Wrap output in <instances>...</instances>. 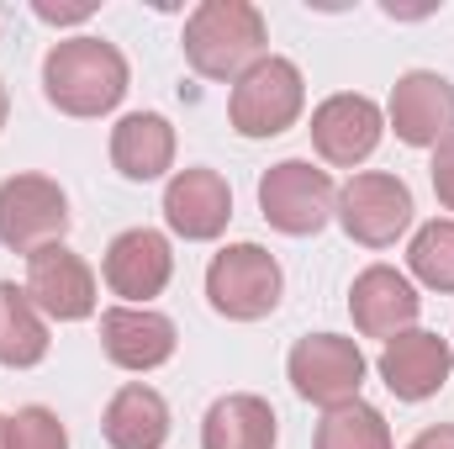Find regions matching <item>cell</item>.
<instances>
[{"mask_svg": "<svg viewBox=\"0 0 454 449\" xmlns=\"http://www.w3.org/2000/svg\"><path fill=\"white\" fill-rule=\"evenodd\" d=\"M317 449H391V423L370 402H343L328 407L317 423Z\"/></svg>", "mask_w": 454, "mask_h": 449, "instance_id": "21", "label": "cell"}, {"mask_svg": "<svg viewBox=\"0 0 454 449\" xmlns=\"http://www.w3.org/2000/svg\"><path fill=\"white\" fill-rule=\"evenodd\" d=\"M407 449H454V429L450 423H434V429H423Z\"/></svg>", "mask_w": 454, "mask_h": 449, "instance_id": "25", "label": "cell"}, {"mask_svg": "<svg viewBox=\"0 0 454 449\" xmlns=\"http://www.w3.org/2000/svg\"><path fill=\"white\" fill-rule=\"evenodd\" d=\"M391 127L407 148H439L454 138V85L434 69H407L391 85Z\"/></svg>", "mask_w": 454, "mask_h": 449, "instance_id": "11", "label": "cell"}, {"mask_svg": "<svg viewBox=\"0 0 454 449\" xmlns=\"http://www.w3.org/2000/svg\"><path fill=\"white\" fill-rule=\"evenodd\" d=\"M275 407L254 391H232L212 402L201 423V449H275Z\"/></svg>", "mask_w": 454, "mask_h": 449, "instance_id": "19", "label": "cell"}, {"mask_svg": "<svg viewBox=\"0 0 454 449\" xmlns=\"http://www.w3.org/2000/svg\"><path fill=\"white\" fill-rule=\"evenodd\" d=\"M43 96L64 116H106L127 96V59L106 37H64L43 59Z\"/></svg>", "mask_w": 454, "mask_h": 449, "instance_id": "1", "label": "cell"}, {"mask_svg": "<svg viewBox=\"0 0 454 449\" xmlns=\"http://www.w3.org/2000/svg\"><path fill=\"white\" fill-rule=\"evenodd\" d=\"M101 270H106V286L116 296H127V307H148V296H159L175 275L169 238L153 232V227H127V232L112 238Z\"/></svg>", "mask_w": 454, "mask_h": 449, "instance_id": "12", "label": "cell"}, {"mask_svg": "<svg viewBox=\"0 0 454 449\" xmlns=\"http://www.w3.org/2000/svg\"><path fill=\"white\" fill-rule=\"evenodd\" d=\"M112 164L121 180H159L175 164V127L159 112H132L112 127Z\"/></svg>", "mask_w": 454, "mask_h": 449, "instance_id": "17", "label": "cell"}, {"mask_svg": "<svg viewBox=\"0 0 454 449\" xmlns=\"http://www.w3.org/2000/svg\"><path fill=\"white\" fill-rule=\"evenodd\" d=\"M270 27L248 0H201L185 21V64L201 80H243L264 59Z\"/></svg>", "mask_w": 454, "mask_h": 449, "instance_id": "2", "label": "cell"}, {"mask_svg": "<svg viewBox=\"0 0 454 449\" xmlns=\"http://www.w3.org/2000/svg\"><path fill=\"white\" fill-rule=\"evenodd\" d=\"M5 116H11V96H5V80H0V127H5Z\"/></svg>", "mask_w": 454, "mask_h": 449, "instance_id": "26", "label": "cell"}, {"mask_svg": "<svg viewBox=\"0 0 454 449\" xmlns=\"http://www.w3.org/2000/svg\"><path fill=\"white\" fill-rule=\"evenodd\" d=\"M418 307L423 296L412 291V280L391 264H370L354 275L348 286V312H354V328L364 338H396L418 323Z\"/></svg>", "mask_w": 454, "mask_h": 449, "instance_id": "14", "label": "cell"}, {"mask_svg": "<svg viewBox=\"0 0 454 449\" xmlns=\"http://www.w3.org/2000/svg\"><path fill=\"white\" fill-rule=\"evenodd\" d=\"M0 449H5V418H0Z\"/></svg>", "mask_w": 454, "mask_h": 449, "instance_id": "27", "label": "cell"}, {"mask_svg": "<svg viewBox=\"0 0 454 449\" xmlns=\"http://www.w3.org/2000/svg\"><path fill=\"white\" fill-rule=\"evenodd\" d=\"M69 232V196L48 175H11L0 180V243L11 254H37L64 243Z\"/></svg>", "mask_w": 454, "mask_h": 449, "instance_id": "6", "label": "cell"}, {"mask_svg": "<svg viewBox=\"0 0 454 449\" xmlns=\"http://www.w3.org/2000/svg\"><path fill=\"white\" fill-rule=\"evenodd\" d=\"M175 323L153 307H106L101 312V349L121 370H159L164 359H175Z\"/></svg>", "mask_w": 454, "mask_h": 449, "instance_id": "16", "label": "cell"}, {"mask_svg": "<svg viewBox=\"0 0 454 449\" xmlns=\"http://www.w3.org/2000/svg\"><path fill=\"white\" fill-rule=\"evenodd\" d=\"M380 132H386V122L370 96H328L312 112V148L339 169L364 164L380 148Z\"/></svg>", "mask_w": 454, "mask_h": 449, "instance_id": "13", "label": "cell"}, {"mask_svg": "<svg viewBox=\"0 0 454 449\" xmlns=\"http://www.w3.org/2000/svg\"><path fill=\"white\" fill-rule=\"evenodd\" d=\"M286 375H291L301 402L343 407L364 386V354H359L354 338H343V334H307V338H296V349L286 359Z\"/></svg>", "mask_w": 454, "mask_h": 449, "instance_id": "8", "label": "cell"}, {"mask_svg": "<svg viewBox=\"0 0 454 449\" xmlns=\"http://www.w3.org/2000/svg\"><path fill=\"white\" fill-rule=\"evenodd\" d=\"M407 270L428 286L454 296V223H428L418 227L412 248H407Z\"/></svg>", "mask_w": 454, "mask_h": 449, "instance_id": "22", "label": "cell"}, {"mask_svg": "<svg viewBox=\"0 0 454 449\" xmlns=\"http://www.w3.org/2000/svg\"><path fill=\"white\" fill-rule=\"evenodd\" d=\"M428 175H434V196H439V207H444V212H454V138H444V143L434 148Z\"/></svg>", "mask_w": 454, "mask_h": 449, "instance_id": "24", "label": "cell"}, {"mask_svg": "<svg viewBox=\"0 0 454 449\" xmlns=\"http://www.w3.org/2000/svg\"><path fill=\"white\" fill-rule=\"evenodd\" d=\"M48 359V323L27 286L0 280V365L5 370H32Z\"/></svg>", "mask_w": 454, "mask_h": 449, "instance_id": "20", "label": "cell"}, {"mask_svg": "<svg viewBox=\"0 0 454 449\" xmlns=\"http://www.w3.org/2000/svg\"><path fill=\"white\" fill-rule=\"evenodd\" d=\"M27 296L37 302V312H48L59 323H80L96 312V275L74 248L48 243V248L27 254Z\"/></svg>", "mask_w": 454, "mask_h": 449, "instance_id": "9", "label": "cell"}, {"mask_svg": "<svg viewBox=\"0 0 454 449\" xmlns=\"http://www.w3.org/2000/svg\"><path fill=\"white\" fill-rule=\"evenodd\" d=\"M232 217V191L217 169H180L164 185V223L185 243H212Z\"/></svg>", "mask_w": 454, "mask_h": 449, "instance_id": "15", "label": "cell"}, {"mask_svg": "<svg viewBox=\"0 0 454 449\" xmlns=\"http://www.w3.org/2000/svg\"><path fill=\"white\" fill-rule=\"evenodd\" d=\"M5 449H69V434H64L59 413L21 407L16 418H5Z\"/></svg>", "mask_w": 454, "mask_h": 449, "instance_id": "23", "label": "cell"}, {"mask_svg": "<svg viewBox=\"0 0 454 449\" xmlns=\"http://www.w3.org/2000/svg\"><path fill=\"white\" fill-rule=\"evenodd\" d=\"M333 217L343 223V232H348L354 243H364V248H391V243L412 227V191H407V180L380 175V169L348 175V185L339 191Z\"/></svg>", "mask_w": 454, "mask_h": 449, "instance_id": "7", "label": "cell"}, {"mask_svg": "<svg viewBox=\"0 0 454 449\" xmlns=\"http://www.w3.org/2000/svg\"><path fill=\"white\" fill-rule=\"evenodd\" d=\"M454 370V349L450 338L428 334V328H407V334L386 338L380 349V381L391 386L396 402H428L444 391Z\"/></svg>", "mask_w": 454, "mask_h": 449, "instance_id": "10", "label": "cell"}, {"mask_svg": "<svg viewBox=\"0 0 454 449\" xmlns=\"http://www.w3.org/2000/svg\"><path fill=\"white\" fill-rule=\"evenodd\" d=\"M333 207H339V191H333L328 169H317L307 159H280L259 180V212H264V223L275 227V232H286V238L323 232L328 217H333Z\"/></svg>", "mask_w": 454, "mask_h": 449, "instance_id": "5", "label": "cell"}, {"mask_svg": "<svg viewBox=\"0 0 454 449\" xmlns=\"http://www.w3.org/2000/svg\"><path fill=\"white\" fill-rule=\"evenodd\" d=\"M307 106V85L301 69L291 59L264 53L227 96V122L238 138H280L286 127H296V116Z\"/></svg>", "mask_w": 454, "mask_h": 449, "instance_id": "4", "label": "cell"}, {"mask_svg": "<svg viewBox=\"0 0 454 449\" xmlns=\"http://www.w3.org/2000/svg\"><path fill=\"white\" fill-rule=\"evenodd\" d=\"M280 291H286V275H280L275 254L259 248V243H232L207 264V302L227 323L270 318L280 307Z\"/></svg>", "mask_w": 454, "mask_h": 449, "instance_id": "3", "label": "cell"}, {"mask_svg": "<svg viewBox=\"0 0 454 449\" xmlns=\"http://www.w3.org/2000/svg\"><path fill=\"white\" fill-rule=\"evenodd\" d=\"M101 429H106V445L112 449H164V439H169V402L153 386L127 381L106 402Z\"/></svg>", "mask_w": 454, "mask_h": 449, "instance_id": "18", "label": "cell"}]
</instances>
